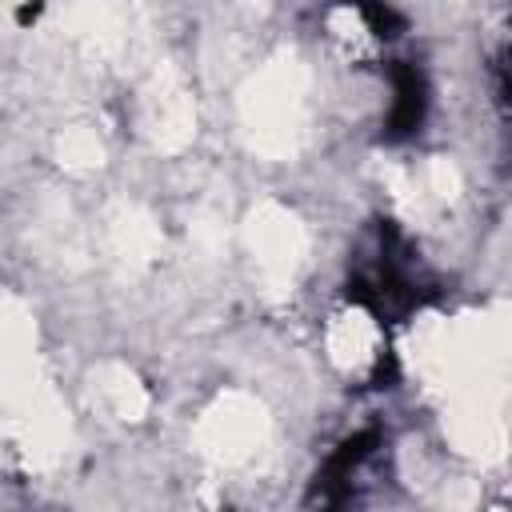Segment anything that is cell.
<instances>
[{"instance_id": "1", "label": "cell", "mask_w": 512, "mask_h": 512, "mask_svg": "<svg viewBox=\"0 0 512 512\" xmlns=\"http://www.w3.org/2000/svg\"><path fill=\"white\" fill-rule=\"evenodd\" d=\"M300 108H304V68L296 60L264 64L240 92V120L248 144L272 160L296 152Z\"/></svg>"}, {"instance_id": "2", "label": "cell", "mask_w": 512, "mask_h": 512, "mask_svg": "<svg viewBox=\"0 0 512 512\" xmlns=\"http://www.w3.org/2000/svg\"><path fill=\"white\" fill-rule=\"evenodd\" d=\"M264 432H268L264 404L252 392L232 388V392H220L204 408V416L196 424V444L216 464H240L264 444Z\"/></svg>"}, {"instance_id": "3", "label": "cell", "mask_w": 512, "mask_h": 512, "mask_svg": "<svg viewBox=\"0 0 512 512\" xmlns=\"http://www.w3.org/2000/svg\"><path fill=\"white\" fill-rule=\"evenodd\" d=\"M244 240H248V248H252V256H256V264H260V276H264L272 288H284V284L292 280L300 256H304V228H300V220H296L284 204L264 200V204L248 216Z\"/></svg>"}, {"instance_id": "4", "label": "cell", "mask_w": 512, "mask_h": 512, "mask_svg": "<svg viewBox=\"0 0 512 512\" xmlns=\"http://www.w3.org/2000/svg\"><path fill=\"white\" fill-rule=\"evenodd\" d=\"M324 348H328V360L344 372H360L376 360V348H380V332L372 324L368 312L360 308H344L332 316L328 332H324Z\"/></svg>"}, {"instance_id": "5", "label": "cell", "mask_w": 512, "mask_h": 512, "mask_svg": "<svg viewBox=\"0 0 512 512\" xmlns=\"http://www.w3.org/2000/svg\"><path fill=\"white\" fill-rule=\"evenodd\" d=\"M96 392H100V404L120 420H140L148 412V392L136 380V372L124 364H104L96 376Z\"/></svg>"}, {"instance_id": "6", "label": "cell", "mask_w": 512, "mask_h": 512, "mask_svg": "<svg viewBox=\"0 0 512 512\" xmlns=\"http://www.w3.org/2000/svg\"><path fill=\"white\" fill-rule=\"evenodd\" d=\"M112 240H116V248H120L124 260L144 264V260H152L156 248H160V228L152 224L148 212H140V208H124V212L112 220Z\"/></svg>"}, {"instance_id": "7", "label": "cell", "mask_w": 512, "mask_h": 512, "mask_svg": "<svg viewBox=\"0 0 512 512\" xmlns=\"http://www.w3.org/2000/svg\"><path fill=\"white\" fill-rule=\"evenodd\" d=\"M56 156H60V164L68 172H92V168H100L104 148H100L96 132H88V128H64L60 140H56Z\"/></svg>"}, {"instance_id": "8", "label": "cell", "mask_w": 512, "mask_h": 512, "mask_svg": "<svg viewBox=\"0 0 512 512\" xmlns=\"http://www.w3.org/2000/svg\"><path fill=\"white\" fill-rule=\"evenodd\" d=\"M424 184H428V192L436 200H456L460 188H464V176H460V168L448 156H432L428 168H424Z\"/></svg>"}]
</instances>
